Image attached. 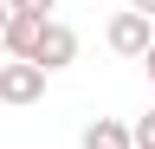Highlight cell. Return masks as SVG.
<instances>
[{
    "instance_id": "cell-3",
    "label": "cell",
    "mask_w": 155,
    "mask_h": 149,
    "mask_svg": "<svg viewBox=\"0 0 155 149\" xmlns=\"http://www.w3.org/2000/svg\"><path fill=\"white\" fill-rule=\"evenodd\" d=\"M45 97V71L26 65V59H13V65H0V104H39Z\"/></svg>"
},
{
    "instance_id": "cell-10",
    "label": "cell",
    "mask_w": 155,
    "mask_h": 149,
    "mask_svg": "<svg viewBox=\"0 0 155 149\" xmlns=\"http://www.w3.org/2000/svg\"><path fill=\"white\" fill-rule=\"evenodd\" d=\"M0 32H7V0H0Z\"/></svg>"
},
{
    "instance_id": "cell-7",
    "label": "cell",
    "mask_w": 155,
    "mask_h": 149,
    "mask_svg": "<svg viewBox=\"0 0 155 149\" xmlns=\"http://www.w3.org/2000/svg\"><path fill=\"white\" fill-rule=\"evenodd\" d=\"M58 0H7V13H32V20H52Z\"/></svg>"
},
{
    "instance_id": "cell-8",
    "label": "cell",
    "mask_w": 155,
    "mask_h": 149,
    "mask_svg": "<svg viewBox=\"0 0 155 149\" xmlns=\"http://www.w3.org/2000/svg\"><path fill=\"white\" fill-rule=\"evenodd\" d=\"M129 13H142V20H155V0H129Z\"/></svg>"
},
{
    "instance_id": "cell-2",
    "label": "cell",
    "mask_w": 155,
    "mask_h": 149,
    "mask_svg": "<svg viewBox=\"0 0 155 149\" xmlns=\"http://www.w3.org/2000/svg\"><path fill=\"white\" fill-rule=\"evenodd\" d=\"M104 39H110V52H116V59H142L155 32H149V20H142V13H129V7H123V13H110Z\"/></svg>"
},
{
    "instance_id": "cell-5",
    "label": "cell",
    "mask_w": 155,
    "mask_h": 149,
    "mask_svg": "<svg viewBox=\"0 0 155 149\" xmlns=\"http://www.w3.org/2000/svg\"><path fill=\"white\" fill-rule=\"evenodd\" d=\"M84 149H129V130L116 117H97V123H84Z\"/></svg>"
},
{
    "instance_id": "cell-4",
    "label": "cell",
    "mask_w": 155,
    "mask_h": 149,
    "mask_svg": "<svg viewBox=\"0 0 155 149\" xmlns=\"http://www.w3.org/2000/svg\"><path fill=\"white\" fill-rule=\"evenodd\" d=\"M39 26H45V20H32V13H7V32H0V46H7L13 59H32V39H39Z\"/></svg>"
},
{
    "instance_id": "cell-6",
    "label": "cell",
    "mask_w": 155,
    "mask_h": 149,
    "mask_svg": "<svg viewBox=\"0 0 155 149\" xmlns=\"http://www.w3.org/2000/svg\"><path fill=\"white\" fill-rule=\"evenodd\" d=\"M129 149H155V110L129 123Z\"/></svg>"
},
{
    "instance_id": "cell-9",
    "label": "cell",
    "mask_w": 155,
    "mask_h": 149,
    "mask_svg": "<svg viewBox=\"0 0 155 149\" xmlns=\"http://www.w3.org/2000/svg\"><path fill=\"white\" fill-rule=\"evenodd\" d=\"M142 65H149V91H155V39H149V52H142Z\"/></svg>"
},
{
    "instance_id": "cell-1",
    "label": "cell",
    "mask_w": 155,
    "mask_h": 149,
    "mask_svg": "<svg viewBox=\"0 0 155 149\" xmlns=\"http://www.w3.org/2000/svg\"><path fill=\"white\" fill-rule=\"evenodd\" d=\"M71 59H78V32H71L65 20H45V26H39V39H32V59H26V65H39V71L52 78V71L71 65Z\"/></svg>"
}]
</instances>
